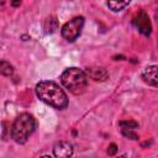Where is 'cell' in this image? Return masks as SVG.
I'll use <instances>...</instances> for the list:
<instances>
[{"mask_svg": "<svg viewBox=\"0 0 158 158\" xmlns=\"http://www.w3.org/2000/svg\"><path fill=\"white\" fill-rule=\"evenodd\" d=\"M53 154L57 158H69L73 154V146L69 142L60 141L54 144L53 147Z\"/></svg>", "mask_w": 158, "mask_h": 158, "instance_id": "cell-7", "label": "cell"}, {"mask_svg": "<svg viewBox=\"0 0 158 158\" xmlns=\"http://www.w3.org/2000/svg\"><path fill=\"white\" fill-rule=\"evenodd\" d=\"M83 26H84V17L83 16H75L62 26L60 33H62L64 40H67L68 42H73L81 33Z\"/></svg>", "mask_w": 158, "mask_h": 158, "instance_id": "cell-4", "label": "cell"}, {"mask_svg": "<svg viewBox=\"0 0 158 158\" xmlns=\"http://www.w3.org/2000/svg\"><path fill=\"white\" fill-rule=\"evenodd\" d=\"M20 4H21L20 1H12V2H11L12 6H20Z\"/></svg>", "mask_w": 158, "mask_h": 158, "instance_id": "cell-15", "label": "cell"}, {"mask_svg": "<svg viewBox=\"0 0 158 158\" xmlns=\"http://www.w3.org/2000/svg\"><path fill=\"white\" fill-rule=\"evenodd\" d=\"M60 83L74 95H80L88 86V75L85 70L77 67L67 68L60 74Z\"/></svg>", "mask_w": 158, "mask_h": 158, "instance_id": "cell-2", "label": "cell"}, {"mask_svg": "<svg viewBox=\"0 0 158 158\" xmlns=\"http://www.w3.org/2000/svg\"><path fill=\"white\" fill-rule=\"evenodd\" d=\"M121 133H122L125 137H127V138H131V139H138V136H137V133L132 132L131 130H125V128H122Z\"/></svg>", "mask_w": 158, "mask_h": 158, "instance_id": "cell-13", "label": "cell"}, {"mask_svg": "<svg viewBox=\"0 0 158 158\" xmlns=\"http://www.w3.org/2000/svg\"><path fill=\"white\" fill-rule=\"evenodd\" d=\"M117 158H126V156H125V154H122V156H118Z\"/></svg>", "mask_w": 158, "mask_h": 158, "instance_id": "cell-18", "label": "cell"}, {"mask_svg": "<svg viewBox=\"0 0 158 158\" xmlns=\"http://www.w3.org/2000/svg\"><path fill=\"white\" fill-rule=\"evenodd\" d=\"M116 152H117V146H116L115 143H111V144L109 146V148H107V153H109V156H115Z\"/></svg>", "mask_w": 158, "mask_h": 158, "instance_id": "cell-14", "label": "cell"}, {"mask_svg": "<svg viewBox=\"0 0 158 158\" xmlns=\"http://www.w3.org/2000/svg\"><path fill=\"white\" fill-rule=\"evenodd\" d=\"M0 73L2 74V75H6V77H9V75H11L12 73H14V67L7 62V60H1L0 62Z\"/></svg>", "mask_w": 158, "mask_h": 158, "instance_id": "cell-10", "label": "cell"}, {"mask_svg": "<svg viewBox=\"0 0 158 158\" xmlns=\"http://www.w3.org/2000/svg\"><path fill=\"white\" fill-rule=\"evenodd\" d=\"M57 28H58V20L54 16L47 17L46 21H44V23H43L44 33H53Z\"/></svg>", "mask_w": 158, "mask_h": 158, "instance_id": "cell-9", "label": "cell"}, {"mask_svg": "<svg viewBox=\"0 0 158 158\" xmlns=\"http://www.w3.org/2000/svg\"><path fill=\"white\" fill-rule=\"evenodd\" d=\"M35 90H36V95L38 96V99L41 101L46 102L47 105H49L54 109L62 110L68 106L69 101H68L67 94L54 81L42 80V81L37 83Z\"/></svg>", "mask_w": 158, "mask_h": 158, "instance_id": "cell-1", "label": "cell"}, {"mask_svg": "<svg viewBox=\"0 0 158 158\" xmlns=\"http://www.w3.org/2000/svg\"><path fill=\"white\" fill-rule=\"evenodd\" d=\"M144 83L151 86L158 88V65H148L142 70L141 74Z\"/></svg>", "mask_w": 158, "mask_h": 158, "instance_id": "cell-6", "label": "cell"}, {"mask_svg": "<svg viewBox=\"0 0 158 158\" xmlns=\"http://www.w3.org/2000/svg\"><path fill=\"white\" fill-rule=\"evenodd\" d=\"M41 158H52L51 156H43V157H41Z\"/></svg>", "mask_w": 158, "mask_h": 158, "instance_id": "cell-17", "label": "cell"}, {"mask_svg": "<svg viewBox=\"0 0 158 158\" xmlns=\"http://www.w3.org/2000/svg\"><path fill=\"white\" fill-rule=\"evenodd\" d=\"M154 17H156V21H157V23H158V10H157V12H156Z\"/></svg>", "mask_w": 158, "mask_h": 158, "instance_id": "cell-16", "label": "cell"}, {"mask_svg": "<svg viewBox=\"0 0 158 158\" xmlns=\"http://www.w3.org/2000/svg\"><path fill=\"white\" fill-rule=\"evenodd\" d=\"M36 128V120L31 114L23 112L21 115H19L10 130V135L11 138L20 144L26 143L27 138L30 137V135L35 131Z\"/></svg>", "mask_w": 158, "mask_h": 158, "instance_id": "cell-3", "label": "cell"}, {"mask_svg": "<svg viewBox=\"0 0 158 158\" xmlns=\"http://www.w3.org/2000/svg\"><path fill=\"white\" fill-rule=\"evenodd\" d=\"M133 25L136 26V28L144 36H149L151 32H152V25H151V21H149V17L148 15L146 14V11H139L136 17L133 19Z\"/></svg>", "mask_w": 158, "mask_h": 158, "instance_id": "cell-5", "label": "cell"}, {"mask_svg": "<svg viewBox=\"0 0 158 158\" xmlns=\"http://www.w3.org/2000/svg\"><path fill=\"white\" fill-rule=\"evenodd\" d=\"M85 73L88 78L95 80V81H105L109 77V73L102 67H88L85 69Z\"/></svg>", "mask_w": 158, "mask_h": 158, "instance_id": "cell-8", "label": "cell"}, {"mask_svg": "<svg viewBox=\"0 0 158 158\" xmlns=\"http://www.w3.org/2000/svg\"><path fill=\"white\" fill-rule=\"evenodd\" d=\"M118 126H121L125 130H133L138 127V122L133 121V120H126V121H120Z\"/></svg>", "mask_w": 158, "mask_h": 158, "instance_id": "cell-12", "label": "cell"}, {"mask_svg": "<svg viewBox=\"0 0 158 158\" xmlns=\"http://www.w3.org/2000/svg\"><path fill=\"white\" fill-rule=\"evenodd\" d=\"M112 11H121L123 7L128 6L130 2L128 1H107L106 4Z\"/></svg>", "mask_w": 158, "mask_h": 158, "instance_id": "cell-11", "label": "cell"}]
</instances>
